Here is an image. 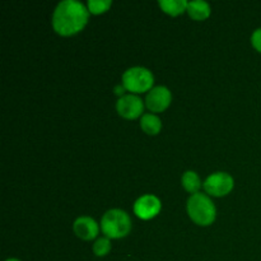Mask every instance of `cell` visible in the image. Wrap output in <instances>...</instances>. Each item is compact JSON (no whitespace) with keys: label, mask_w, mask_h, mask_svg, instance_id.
I'll return each instance as SVG.
<instances>
[{"label":"cell","mask_w":261,"mask_h":261,"mask_svg":"<svg viewBox=\"0 0 261 261\" xmlns=\"http://www.w3.org/2000/svg\"><path fill=\"white\" fill-rule=\"evenodd\" d=\"M7 261H19L18 259H8Z\"/></svg>","instance_id":"ac0fdd59"},{"label":"cell","mask_w":261,"mask_h":261,"mask_svg":"<svg viewBox=\"0 0 261 261\" xmlns=\"http://www.w3.org/2000/svg\"><path fill=\"white\" fill-rule=\"evenodd\" d=\"M188 213L199 226H209L216 219V206L205 194L196 193L189 199Z\"/></svg>","instance_id":"7a4b0ae2"},{"label":"cell","mask_w":261,"mask_h":261,"mask_svg":"<svg viewBox=\"0 0 261 261\" xmlns=\"http://www.w3.org/2000/svg\"><path fill=\"white\" fill-rule=\"evenodd\" d=\"M101 227L107 239H122L132 229V221L124 211L111 209L102 217Z\"/></svg>","instance_id":"3957f363"},{"label":"cell","mask_w":261,"mask_h":261,"mask_svg":"<svg viewBox=\"0 0 261 261\" xmlns=\"http://www.w3.org/2000/svg\"><path fill=\"white\" fill-rule=\"evenodd\" d=\"M160 7L167 14L178 15L188 9V2L185 0H160Z\"/></svg>","instance_id":"7c38bea8"},{"label":"cell","mask_w":261,"mask_h":261,"mask_svg":"<svg viewBox=\"0 0 261 261\" xmlns=\"http://www.w3.org/2000/svg\"><path fill=\"white\" fill-rule=\"evenodd\" d=\"M171 99H172V96H171V92L168 91V88L158 86L150 89L149 93L147 94V98H145V103L150 111L162 112L170 106Z\"/></svg>","instance_id":"52a82bcc"},{"label":"cell","mask_w":261,"mask_h":261,"mask_svg":"<svg viewBox=\"0 0 261 261\" xmlns=\"http://www.w3.org/2000/svg\"><path fill=\"white\" fill-rule=\"evenodd\" d=\"M154 76L152 71L148 70L147 68L142 66H134V68L127 69L122 75V84L125 89L135 93H142L147 92L153 87Z\"/></svg>","instance_id":"277c9868"},{"label":"cell","mask_w":261,"mask_h":261,"mask_svg":"<svg viewBox=\"0 0 261 261\" xmlns=\"http://www.w3.org/2000/svg\"><path fill=\"white\" fill-rule=\"evenodd\" d=\"M111 0H89L88 10L92 14H101L111 7Z\"/></svg>","instance_id":"5bb4252c"},{"label":"cell","mask_w":261,"mask_h":261,"mask_svg":"<svg viewBox=\"0 0 261 261\" xmlns=\"http://www.w3.org/2000/svg\"><path fill=\"white\" fill-rule=\"evenodd\" d=\"M188 13L193 19L204 20L211 15V7L206 2L195 0V2L188 3Z\"/></svg>","instance_id":"30bf717a"},{"label":"cell","mask_w":261,"mask_h":261,"mask_svg":"<svg viewBox=\"0 0 261 261\" xmlns=\"http://www.w3.org/2000/svg\"><path fill=\"white\" fill-rule=\"evenodd\" d=\"M117 112L120 116L125 117V119H137L143 114V101L138 96L134 94H126V96H121L116 103Z\"/></svg>","instance_id":"8992f818"},{"label":"cell","mask_w":261,"mask_h":261,"mask_svg":"<svg viewBox=\"0 0 261 261\" xmlns=\"http://www.w3.org/2000/svg\"><path fill=\"white\" fill-rule=\"evenodd\" d=\"M110 250H111V242L107 237H102L94 242L93 252L97 256H105V255L109 254Z\"/></svg>","instance_id":"9a60e30c"},{"label":"cell","mask_w":261,"mask_h":261,"mask_svg":"<svg viewBox=\"0 0 261 261\" xmlns=\"http://www.w3.org/2000/svg\"><path fill=\"white\" fill-rule=\"evenodd\" d=\"M204 189L213 196H224L233 189V178L226 172H216L206 178Z\"/></svg>","instance_id":"5b68a950"},{"label":"cell","mask_w":261,"mask_h":261,"mask_svg":"<svg viewBox=\"0 0 261 261\" xmlns=\"http://www.w3.org/2000/svg\"><path fill=\"white\" fill-rule=\"evenodd\" d=\"M140 126L144 130L147 134L155 135L161 132L162 127V122H161L160 117L155 116L153 114H144L140 120Z\"/></svg>","instance_id":"8fae6325"},{"label":"cell","mask_w":261,"mask_h":261,"mask_svg":"<svg viewBox=\"0 0 261 261\" xmlns=\"http://www.w3.org/2000/svg\"><path fill=\"white\" fill-rule=\"evenodd\" d=\"M74 232L76 236L82 240H93L98 234V224L96 223L94 219L91 217H79L75 222H74Z\"/></svg>","instance_id":"9c48e42d"},{"label":"cell","mask_w":261,"mask_h":261,"mask_svg":"<svg viewBox=\"0 0 261 261\" xmlns=\"http://www.w3.org/2000/svg\"><path fill=\"white\" fill-rule=\"evenodd\" d=\"M182 186L186 189V191L194 194H196L199 191L201 186V181L199 178V176L196 175L193 171H188V172L184 173L182 176Z\"/></svg>","instance_id":"4fadbf2b"},{"label":"cell","mask_w":261,"mask_h":261,"mask_svg":"<svg viewBox=\"0 0 261 261\" xmlns=\"http://www.w3.org/2000/svg\"><path fill=\"white\" fill-rule=\"evenodd\" d=\"M124 89H125V87L119 86V87H116V88H115V91H116L117 94H122V93H124Z\"/></svg>","instance_id":"e0dca14e"},{"label":"cell","mask_w":261,"mask_h":261,"mask_svg":"<svg viewBox=\"0 0 261 261\" xmlns=\"http://www.w3.org/2000/svg\"><path fill=\"white\" fill-rule=\"evenodd\" d=\"M89 10L76 0L59 3L53 15V27L59 35L71 36L83 30L88 22Z\"/></svg>","instance_id":"6da1fadb"},{"label":"cell","mask_w":261,"mask_h":261,"mask_svg":"<svg viewBox=\"0 0 261 261\" xmlns=\"http://www.w3.org/2000/svg\"><path fill=\"white\" fill-rule=\"evenodd\" d=\"M251 43L259 53H261V28H257L251 36Z\"/></svg>","instance_id":"2e32d148"},{"label":"cell","mask_w":261,"mask_h":261,"mask_svg":"<svg viewBox=\"0 0 261 261\" xmlns=\"http://www.w3.org/2000/svg\"><path fill=\"white\" fill-rule=\"evenodd\" d=\"M161 211V201L154 195H144L138 199L134 204V213L140 219H152Z\"/></svg>","instance_id":"ba28073f"}]
</instances>
